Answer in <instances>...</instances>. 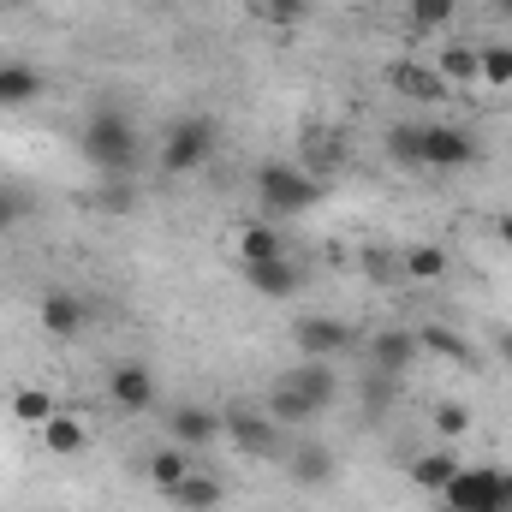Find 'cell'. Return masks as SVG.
<instances>
[{
	"mask_svg": "<svg viewBox=\"0 0 512 512\" xmlns=\"http://www.w3.org/2000/svg\"><path fill=\"white\" fill-rule=\"evenodd\" d=\"M78 149H84V161H90L102 179H131V173H137V161H143V137H137V120H131L126 108H108V102L84 114Z\"/></svg>",
	"mask_w": 512,
	"mask_h": 512,
	"instance_id": "6da1fadb",
	"label": "cell"
},
{
	"mask_svg": "<svg viewBox=\"0 0 512 512\" xmlns=\"http://www.w3.org/2000/svg\"><path fill=\"white\" fill-rule=\"evenodd\" d=\"M256 209L262 215H304V209H316L322 203V185L304 173V167H292V161H262L256 167Z\"/></svg>",
	"mask_w": 512,
	"mask_h": 512,
	"instance_id": "7a4b0ae2",
	"label": "cell"
},
{
	"mask_svg": "<svg viewBox=\"0 0 512 512\" xmlns=\"http://www.w3.org/2000/svg\"><path fill=\"white\" fill-rule=\"evenodd\" d=\"M215 149H221V126H215L209 114H185V120H173L167 137H161V173L191 179L197 167H209Z\"/></svg>",
	"mask_w": 512,
	"mask_h": 512,
	"instance_id": "3957f363",
	"label": "cell"
},
{
	"mask_svg": "<svg viewBox=\"0 0 512 512\" xmlns=\"http://www.w3.org/2000/svg\"><path fill=\"white\" fill-rule=\"evenodd\" d=\"M221 441H233V453H245V459H286V429L262 405H227Z\"/></svg>",
	"mask_w": 512,
	"mask_h": 512,
	"instance_id": "277c9868",
	"label": "cell"
},
{
	"mask_svg": "<svg viewBox=\"0 0 512 512\" xmlns=\"http://www.w3.org/2000/svg\"><path fill=\"white\" fill-rule=\"evenodd\" d=\"M447 507L453 512H512V471L507 465H459V477L447 483Z\"/></svg>",
	"mask_w": 512,
	"mask_h": 512,
	"instance_id": "5b68a950",
	"label": "cell"
},
{
	"mask_svg": "<svg viewBox=\"0 0 512 512\" xmlns=\"http://www.w3.org/2000/svg\"><path fill=\"white\" fill-rule=\"evenodd\" d=\"M292 346L304 352V358H346L352 346H358V328L352 322H340V316H298L292 322Z\"/></svg>",
	"mask_w": 512,
	"mask_h": 512,
	"instance_id": "8992f818",
	"label": "cell"
},
{
	"mask_svg": "<svg viewBox=\"0 0 512 512\" xmlns=\"http://www.w3.org/2000/svg\"><path fill=\"white\" fill-rule=\"evenodd\" d=\"M477 167V137L465 126H423V173H465Z\"/></svg>",
	"mask_w": 512,
	"mask_h": 512,
	"instance_id": "52a82bcc",
	"label": "cell"
},
{
	"mask_svg": "<svg viewBox=\"0 0 512 512\" xmlns=\"http://www.w3.org/2000/svg\"><path fill=\"white\" fill-rule=\"evenodd\" d=\"M108 399H114V411L143 417V411H155L161 382H155V370H149V364H114V370H108Z\"/></svg>",
	"mask_w": 512,
	"mask_h": 512,
	"instance_id": "ba28073f",
	"label": "cell"
},
{
	"mask_svg": "<svg viewBox=\"0 0 512 512\" xmlns=\"http://www.w3.org/2000/svg\"><path fill=\"white\" fill-rule=\"evenodd\" d=\"M245 286L262 292V298H298L304 292V268L292 256H262V262H239Z\"/></svg>",
	"mask_w": 512,
	"mask_h": 512,
	"instance_id": "9c48e42d",
	"label": "cell"
},
{
	"mask_svg": "<svg viewBox=\"0 0 512 512\" xmlns=\"http://www.w3.org/2000/svg\"><path fill=\"white\" fill-rule=\"evenodd\" d=\"M36 322H42L54 340H78V334H84V322H90V304H84L78 292L54 286V292H42V304H36Z\"/></svg>",
	"mask_w": 512,
	"mask_h": 512,
	"instance_id": "30bf717a",
	"label": "cell"
},
{
	"mask_svg": "<svg viewBox=\"0 0 512 512\" xmlns=\"http://www.w3.org/2000/svg\"><path fill=\"white\" fill-rule=\"evenodd\" d=\"M280 382L292 387V393H304V399H310L316 411H328V405L340 399V370H334L328 358H298V364H292V370H286Z\"/></svg>",
	"mask_w": 512,
	"mask_h": 512,
	"instance_id": "8fae6325",
	"label": "cell"
},
{
	"mask_svg": "<svg viewBox=\"0 0 512 512\" xmlns=\"http://www.w3.org/2000/svg\"><path fill=\"white\" fill-rule=\"evenodd\" d=\"M167 435L191 453V447H215L221 441V411L215 405H173L167 411Z\"/></svg>",
	"mask_w": 512,
	"mask_h": 512,
	"instance_id": "7c38bea8",
	"label": "cell"
},
{
	"mask_svg": "<svg viewBox=\"0 0 512 512\" xmlns=\"http://www.w3.org/2000/svg\"><path fill=\"white\" fill-rule=\"evenodd\" d=\"M364 352H370V370H382V376H405L411 358H417V334H411V328H382V334L364 340Z\"/></svg>",
	"mask_w": 512,
	"mask_h": 512,
	"instance_id": "4fadbf2b",
	"label": "cell"
},
{
	"mask_svg": "<svg viewBox=\"0 0 512 512\" xmlns=\"http://www.w3.org/2000/svg\"><path fill=\"white\" fill-rule=\"evenodd\" d=\"M286 477L304 483V489H328L334 483V453L322 441H298V447H286Z\"/></svg>",
	"mask_w": 512,
	"mask_h": 512,
	"instance_id": "5bb4252c",
	"label": "cell"
},
{
	"mask_svg": "<svg viewBox=\"0 0 512 512\" xmlns=\"http://www.w3.org/2000/svg\"><path fill=\"white\" fill-rule=\"evenodd\" d=\"M387 84H393L399 96H411V102H441V96H447V78H441L435 66H417V60H399V66L387 72Z\"/></svg>",
	"mask_w": 512,
	"mask_h": 512,
	"instance_id": "9a60e30c",
	"label": "cell"
},
{
	"mask_svg": "<svg viewBox=\"0 0 512 512\" xmlns=\"http://www.w3.org/2000/svg\"><path fill=\"white\" fill-rule=\"evenodd\" d=\"M453 477H459V453H453V447H429V453L411 459V483H417L423 495H447Z\"/></svg>",
	"mask_w": 512,
	"mask_h": 512,
	"instance_id": "2e32d148",
	"label": "cell"
},
{
	"mask_svg": "<svg viewBox=\"0 0 512 512\" xmlns=\"http://www.w3.org/2000/svg\"><path fill=\"white\" fill-rule=\"evenodd\" d=\"M262 411H268V417H274L280 429H304V423H316V417H322V411H316V405H310L304 393H292L286 382H274V387H268Z\"/></svg>",
	"mask_w": 512,
	"mask_h": 512,
	"instance_id": "e0dca14e",
	"label": "cell"
},
{
	"mask_svg": "<svg viewBox=\"0 0 512 512\" xmlns=\"http://www.w3.org/2000/svg\"><path fill=\"white\" fill-rule=\"evenodd\" d=\"M42 96V72L24 60H0V108H24Z\"/></svg>",
	"mask_w": 512,
	"mask_h": 512,
	"instance_id": "ac0fdd59",
	"label": "cell"
},
{
	"mask_svg": "<svg viewBox=\"0 0 512 512\" xmlns=\"http://www.w3.org/2000/svg\"><path fill=\"white\" fill-rule=\"evenodd\" d=\"M179 512H221V501H227V489H221V477H203V471H191L173 495H167Z\"/></svg>",
	"mask_w": 512,
	"mask_h": 512,
	"instance_id": "d6986e66",
	"label": "cell"
},
{
	"mask_svg": "<svg viewBox=\"0 0 512 512\" xmlns=\"http://www.w3.org/2000/svg\"><path fill=\"white\" fill-rule=\"evenodd\" d=\"M399 274L417 280V286H435V280H447V251L441 245H405L399 251Z\"/></svg>",
	"mask_w": 512,
	"mask_h": 512,
	"instance_id": "ffe728a7",
	"label": "cell"
},
{
	"mask_svg": "<svg viewBox=\"0 0 512 512\" xmlns=\"http://www.w3.org/2000/svg\"><path fill=\"white\" fill-rule=\"evenodd\" d=\"M417 352H435V358H447V364H477L471 340H465V334H453V328H441V322L417 328Z\"/></svg>",
	"mask_w": 512,
	"mask_h": 512,
	"instance_id": "44dd1931",
	"label": "cell"
},
{
	"mask_svg": "<svg viewBox=\"0 0 512 512\" xmlns=\"http://www.w3.org/2000/svg\"><path fill=\"white\" fill-rule=\"evenodd\" d=\"M42 447H48V453H60V459H72V453H84V447H90V435H84V423H78V417L54 411V417L42 423Z\"/></svg>",
	"mask_w": 512,
	"mask_h": 512,
	"instance_id": "7402d4cb",
	"label": "cell"
},
{
	"mask_svg": "<svg viewBox=\"0 0 512 512\" xmlns=\"http://www.w3.org/2000/svg\"><path fill=\"white\" fill-rule=\"evenodd\" d=\"M185 477H191V459H185V447H179V441H173V447H155V453H149V483H155L161 495H173V489H179Z\"/></svg>",
	"mask_w": 512,
	"mask_h": 512,
	"instance_id": "603a6c76",
	"label": "cell"
},
{
	"mask_svg": "<svg viewBox=\"0 0 512 512\" xmlns=\"http://www.w3.org/2000/svg\"><path fill=\"white\" fill-rule=\"evenodd\" d=\"M387 161H399V167H423V126H417V120L387 126Z\"/></svg>",
	"mask_w": 512,
	"mask_h": 512,
	"instance_id": "cb8c5ba5",
	"label": "cell"
},
{
	"mask_svg": "<svg viewBox=\"0 0 512 512\" xmlns=\"http://www.w3.org/2000/svg\"><path fill=\"white\" fill-rule=\"evenodd\" d=\"M435 72H441L447 84H471V78H483V66H477V48H465V42L441 48V54H435Z\"/></svg>",
	"mask_w": 512,
	"mask_h": 512,
	"instance_id": "d4e9b609",
	"label": "cell"
},
{
	"mask_svg": "<svg viewBox=\"0 0 512 512\" xmlns=\"http://www.w3.org/2000/svg\"><path fill=\"white\" fill-rule=\"evenodd\" d=\"M262 256H286V239L268 227V221H251L239 233V262H262Z\"/></svg>",
	"mask_w": 512,
	"mask_h": 512,
	"instance_id": "484cf974",
	"label": "cell"
},
{
	"mask_svg": "<svg viewBox=\"0 0 512 512\" xmlns=\"http://www.w3.org/2000/svg\"><path fill=\"white\" fill-rule=\"evenodd\" d=\"M54 411H60V405H54L48 387H18V393H12V417H18V423H36V429H42Z\"/></svg>",
	"mask_w": 512,
	"mask_h": 512,
	"instance_id": "4316f807",
	"label": "cell"
},
{
	"mask_svg": "<svg viewBox=\"0 0 512 512\" xmlns=\"http://www.w3.org/2000/svg\"><path fill=\"white\" fill-rule=\"evenodd\" d=\"M465 429H471V411H465L459 399H441V405H435V435H441V441L453 447V441H459Z\"/></svg>",
	"mask_w": 512,
	"mask_h": 512,
	"instance_id": "83f0119b",
	"label": "cell"
},
{
	"mask_svg": "<svg viewBox=\"0 0 512 512\" xmlns=\"http://www.w3.org/2000/svg\"><path fill=\"white\" fill-rule=\"evenodd\" d=\"M405 12H411L417 30H441V24L459 12V0H405Z\"/></svg>",
	"mask_w": 512,
	"mask_h": 512,
	"instance_id": "f1b7e54d",
	"label": "cell"
},
{
	"mask_svg": "<svg viewBox=\"0 0 512 512\" xmlns=\"http://www.w3.org/2000/svg\"><path fill=\"white\" fill-rule=\"evenodd\" d=\"M393 399H399V376H382V370H370V382H364V411H376V417H382Z\"/></svg>",
	"mask_w": 512,
	"mask_h": 512,
	"instance_id": "f546056e",
	"label": "cell"
},
{
	"mask_svg": "<svg viewBox=\"0 0 512 512\" xmlns=\"http://www.w3.org/2000/svg\"><path fill=\"white\" fill-rule=\"evenodd\" d=\"M24 215H30V197H24L18 185H6V179H0V233H12Z\"/></svg>",
	"mask_w": 512,
	"mask_h": 512,
	"instance_id": "4dcf8cb0",
	"label": "cell"
},
{
	"mask_svg": "<svg viewBox=\"0 0 512 512\" xmlns=\"http://www.w3.org/2000/svg\"><path fill=\"white\" fill-rule=\"evenodd\" d=\"M477 66L489 84H507L512 90V48H477Z\"/></svg>",
	"mask_w": 512,
	"mask_h": 512,
	"instance_id": "1f68e13d",
	"label": "cell"
},
{
	"mask_svg": "<svg viewBox=\"0 0 512 512\" xmlns=\"http://www.w3.org/2000/svg\"><path fill=\"white\" fill-rule=\"evenodd\" d=\"M108 215H131V179H102V197H96Z\"/></svg>",
	"mask_w": 512,
	"mask_h": 512,
	"instance_id": "d6a6232c",
	"label": "cell"
},
{
	"mask_svg": "<svg viewBox=\"0 0 512 512\" xmlns=\"http://www.w3.org/2000/svg\"><path fill=\"white\" fill-rule=\"evenodd\" d=\"M256 6H262L274 24H298V18L310 12V0H256Z\"/></svg>",
	"mask_w": 512,
	"mask_h": 512,
	"instance_id": "836d02e7",
	"label": "cell"
},
{
	"mask_svg": "<svg viewBox=\"0 0 512 512\" xmlns=\"http://www.w3.org/2000/svg\"><path fill=\"white\" fill-rule=\"evenodd\" d=\"M495 233H501V245L512 251V215H501V221H495Z\"/></svg>",
	"mask_w": 512,
	"mask_h": 512,
	"instance_id": "e575fe53",
	"label": "cell"
},
{
	"mask_svg": "<svg viewBox=\"0 0 512 512\" xmlns=\"http://www.w3.org/2000/svg\"><path fill=\"white\" fill-rule=\"evenodd\" d=\"M495 352H501V358H507V364H512V328H507V334H501V340H495Z\"/></svg>",
	"mask_w": 512,
	"mask_h": 512,
	"instance_id": "d590c367",
	"label": "cell"
},
{
	"mask_svg": "<svg viewBox=\"0 0 512 512\" xmlns=\"http://www.w3.org/2000/svg\"><path fill=\"white\" fill-rule=\"evenodd\" d=\"M495 18H512V0H495Z\"/></svg>",
	"mask_w": 512,
	"mask_h": 512,
	"instance_id": "8d00e7d4",
	"label": "cell"
},
{
	"mask_svg": "<svg viewBox=\"0 0 512 512\" xmlns=\"http://www.w3.org/2000/svg\"><path fill=\"white\" fill-rule=\"evenodd\" d=\"M370 6H387V0H370Z\"/></svg>",
	"mask_w": 512,
	"mask_h": 512,
	"instance_id": "74e56055",
	"label": "cell"
}]
</instances>
